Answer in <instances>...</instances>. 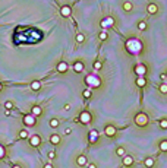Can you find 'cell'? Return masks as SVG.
I'll return each instance as SVG.
<instances>
[{
	"mask_svg": "<svg viewBox=\"0 0 167 168\" xmlns=\"http://www.w3.org/2000/svg\"><path fill=\"white\" fill-rule=\"evenodd\" d=\"M3 89H5V86H3V83L0 82V92H3Z\"/></svg>",
	"mask_w": 167,
	"mask_h": 168,
	"instance_id": "38",
	"label": "cell"
},
{
	"mask_svg": "<svg viewBox=\"0 0 167 168\" xmlns=\"http://www.w3.org/2000/svg\"><path fill=\"white\" fill-rule=\"evenodd\" d=\"M74 70L76 72V73H81V72H84V63H82V61H75V63H74Z\"/></svg>",
	"mask_w": 167,
	"mask_h": 168,
	"instance_id": "14",
	"label": "cell"
},
{
	"mask_svg": "<svg viewBox=\"0 0 167 168\" xmlns=\"http://www.w3.org/2000/svg\"><path fill=\"white\" fill-rule=\"evenodd\" d=\"M49 158H50V159H54V158H56V152L50 151V152H49Z\"/></svg>",
	"mask_w": 167,
	"mask_h": 168,
	"instance_id": "36",
	"label": "cell"
},
{
	"mask_svg": "<svg viewBox=\"0 0 167 168\" xmlns=\"http://www.w3.org/2000/svg\"><path fill=\"white\" fill-rule=\"evenodd\" d=\"M138 28H139L141 31H144V29L147 28V23H145V22H139V23H138Z\"/></svg>",
	"mask_w": 167,
	"mask_h": 168,
	"instance_id": "32",
	"label": "cell"
},
{
	"mask_svg": "<svg viewBox=\"0 0 167 168\" xmlns=\"http://www.w3.org/2000/svg\"><path fill=\"white\" fill-rule=\"evenodd\" d=\"M22 123L25 124L27 127H34V126H37V117L34 115V114H23L22 115Z\"/></svg>",
	"mask_w": 167,
	"mask_h": 168,
	"instance_id": "3",
	"label": "cell"
},
{
	"mask_svg": "<svg viewBox=\"0 0 167 168\" xmlns=\"http://www.w3.org/2000/svg\"><path fill=\"white\" fill-rule=\"evenodd\" d=\"M106 38H107V31L104 29V31L100 34V40H106Z\"/></svg>",
	"mask_w": 167,
	"mask_h": 168,
	"instance_id": "35",
	"label": "cell"
},
{
	"mask_svg": "<svg viewBox=\"0 0 167 168\" xmlns=\"http://www.w3.org/2000/svg\"><path fill=\"white\" fill-rule=\"evenodd\" d=\"M13 107H15V105H13L12 101H6V102H5V110H13Z\"/></svg>",
	"mask_w": 167,
	"mask_h": 168,
	"instance_id": "25",
	"label": "cell"
},
{
	"mask_svg": "<svg viewBox=\"0 0 167 168\" xmlns=\"http://www.w3.org/2000/svg\"><path fill=\"white\" fill-rule=\"evenodd\" d=\"M28 143H30V146L31 148H38L41 145V136L34 133V135H30L28 136Z\"/></svg>",
	"mask_w": 167,
	"mask_h": 168,
	"instance_id": "4",
	"label": "cell"
},
{
	"mask_svg": "<svg viewBox=\"0 0 167 168\" xmlns=\"http://www.w3.org/2000/svg\"><path fill=\"white\" fill-rule=\"evenodd\" d=\"M116 154H117L119 156H125V155H126V152H125V149H123V148H117Z\"/></svg>",
	"mask_w": 167,
	"mask_h": 168,
	"instance_id": "29",
	"label": "cell"
},
{
	"mask_svg": "<svg viewBox=\"0 0 167 168\" xmlns=\"http://www.w3.org/2000/svg\"><path fill=\"white\" fill-rule=\"evenodd\" d=\"M157 10H158V8H157V5H154V3H151V5H148V13H157Z\"/></svg>",
	"mask_w": 167,
	"mask_h": 168,
	"instance_id": "22",
	"label": "cell"
},
{
	"mask_svg": "<svg viewBox=\"0 0 167 168\" xmlns=\"http://www.w3.org/2000/svg\"><path fill=\"white\" fill-rule=\"evenodd\" d=\"M114 25V19L111 18V16H106L103 20H101V27L104 28V29H107V28H111Z\"/></svg>",
	"mask_w": 167,
	"mask_h": 168,
	"instance_id": "8",
	"label": "cell"
},
{
	"mask_svg": "<svg viewBox=\"0 0 167 168\" xmlns=\"http://www.w3.org/2000/svg\"><path fill=\"white\" fill-rule=\"evenodd\" d=\"M160 92H161V94H167V83L160 85Z\"/></svg>",
	"mask_w": 167,
	"mask_h": 168,
	"instance_id": "31",
	"label": "cell"
},
{
	"mask_svg": "<svg viewBox=\"0 0 167 168\" xmlns=\"http://www.w3.org/2000/svg\"><path fill=\"white\" fill-rule=\"evenodd\" d=\"M82 95H84V98H91V88L85 89V91L82 92Z\"/></svg>",
	"mask_w": 167,
	"mask_h": 168,
	"instance_id": "27",
	"label": "cell"
},
{
	"mask_svg": "<svg viewBox=\"0 0 167 168\" xmlns=\"http://www.w3.org/2000/svg\"><path fill=\"white\" fill-rule=\"evenodd\" d=\"M135 123L138 126H147L148 124V115L145 113H138L135 115Z\"/></svg>",
	"mask_w": 167,
	"mask_h": 168,
	"instance_id": "5",
	"label": "cell"
},
{
	"mask_svg": "<svg viewBox=\"0 0 167 168\" xmlns=\"http://www.w3.org/2000/svg\"><path fill=\"white\" fill-rule=\"evenodd\" d=\"M101 67H103L101 61H95V63H94V69H95V70H100Z\"/></svg>",
	"mask_w": 167,
	"mask_h": 168,
	"instance_id": "33",
	"label": "cell"
},
{
	"mask_svg": "<svg viewBox=\"0 0 167 168\" xmlns=\"http://www.w3.org/2000/svg\"><path fill=\"white\" fill-rule=\"evenodd\" d=\"M76 164H78L79 167H84V165H87V156H84V155L78 156V159H76Z\"/></svg>",
	"mask_w": 167,
	"mask_h": 168,
	"instance_id": "20",
	"label": "cell"
},
{
	"mask_svg": "<svg viewBox=\"0 0 167 168\" xmlns=\"http://www.w3.org/2000/svg\"><path fill=\"white\" fill-rule=\"evenodd\" d=\"M84 41H85V37H84V34H78V35H76V42H78V44H82Z\"/></svg>",
	"mask_w": 167,
	"mask_h": 168,
	"instance_id": "24",
	"label": "cell"
},
{
	"mask_svg": "<svg viewBox=\"0 0 167 168\" xmlns=\"http://www.w3.org/2000/svg\"><path fill=\"white\" fill-rule=\"evenodd\" d=\"M30 86H31V89H32L34 92H38V91L41 89V83H40L38 81H32Z\"/></svg>",
	"mask_w": 167,
	"mask_h": 168,
	"instance_id": "16",
	"label": "cell"
},
{
	"mask_svg": "<svg viewBox=\"0 0 167 168\" xmlns=\"http://www.w3.org/2000/svg\"><path fill=\"white\" fill-rule=\"evenodd\" d=\"M59 124H60V122H59L57 118H52V120H50V127L56 129V127H59Z\"/></svg>",
	"mask_w": 167,
	"mask_h": 168,
	"instance_id": "23",
	"label": "cell"
},
{
	"mask_svg": "<svg viewBox=\"0 0 167 168\" xmlns=\"http://www.w3.org/2000/svg\"><path fill=\"white\" fill-rule=\"evenodd\" d=\"M91 120H92V115H91L89 111H82V113L79 114V117H78V122H81L82 124L91 123Z\"/></svg>",
	"mask_w": 167,
	"mask_h": 168,
	"instance_id": "6",
	"label": "cell"
},
{
	"mask_svg": "<svg viewBox=\"0 0 167 168\" xmlns=\"http://www.w3.org/2000/svg\"><path fill=\"white\" fill-rule=\"evenodd\" d=\"M50 143H52V145H59V143H60V140H62V137L57 135V133H53L52 136H50Z\"/></svg>",
	"mask_w": 167,
	"mask_h": 168,
	"instance_id": "13",
	"label": "cell"
},
{
	"mask_svg": "<svg viewBox=\"0 0 167 168\" xmlns=\"http://www.w3.org/2000/svg\"><path fill=\"white\" fill-rule=\"evenodd\" d=\"M126 50L131 53V54H133V56H138L141 51H142V42H141V40H138V38H129V40H126Z\"/></svg>",
	"mask_w": 167,
	"mask_h": 168,
	"instance_id": "1",
	"label": "cell"
},
{
	"mask_svg": "<svg viewBox=\"0 0 167 168\" xmlns=\"http://www.w3.org/2000/svg\"><path fill=\"white\" fill-rule=\"evenodd\" d=\"M28 136H30V133H28L27 130H23V129L19 130V133H18V137L22 139V140H23V139H28Z\"/></svg>",
	"mask_w": 167,
	"mask_h": 168,
	"instance_id": "21",
	"label": "cell"
},
{
	"mask_svg": "<svg viewBox=\"0 0 167 168\" xmlns=\"http://www.w3.org/2000/svg\"><path fill=\"white\" fill-rule=\"evenodd\" d=\"M10 113H12V110H5V115H6V117H9Z\"/></svg>",
	"mask_w": 167,
	"mask_h": 168,
	"instance_id": "37",
	"label": "cell"
},
{
	"mask_svg": "<svg viewBox=\"0 0 167 168\" xmlns=\"http://www.w3.org/2000/svg\"><path fill=\"white\" fill-rule=\"evenodd\" d=\"M160 127L161 129H167V120H161V122H160Z\"/></svg>",
	"mask_w": 167,
	"mask_h": 168,
	"instance_id": "34",
	"label": "cell"
},
{
	"mask_svg": "<svg viewBox=\"0 0 167 168\" xmlns=\"http://www.w3.org/2000/svg\"><path fill=\"white\" fill-rule=\"evenodd\" d=\"M123 9H125L126 12H131V10H132V3H129V2L123 3Z\"/></svg>",
	"mask_w": 167,
	"mask_h": 168,
	"instance_id": "28",
	"label": "cell"
},
{
	"mask_svg": "<svg viewBox=\"0 0 167 168\" xmlns=\"http://www.w3.org/2000/svg\"><path fill=\"white\" fill-rule=\"evenodd\" d=\"M160 149H161L163 152H167V140H163V142L160 143Z\"/></svg>",
	"mask_w": 167,
	"mask_h": 168,
	"instance_id": "26",
	"label": "cell"
},
{
	"mask_svg": "<svg viewBox=\"0 0 167 168\" xmlns=\"http://www.w3.org/2000/svg\"><path fill=\"white\" fill-rule=\"evenodd\" d=\"M31 114H34V115L38 118V117L43 115V108H41L40 105H32V107H31Z\"/></svg>",
	"mask_w": 167,
	"mask_h": 168,
	"instance_id": "11",
	"label": "cell"
},
{
	"mask_svg": "<svg viewBox=\"0 0 167 168\" xmlns=\"http://www.w3.org/2000/svg\"><path fill=\"white\" fill-rule=\"evenodd\" d=\"M133 70H135V73L138 76H145V73H147V67H145V64H142V63H138Z\"/></svg>",
	"mask_w": 167,
	"mask_h": 168,
	"instance_id": "7",
	"label": "cell"
},
{
	"mask_svg": "<svg viewBox=\"0 0 167 168\" xmlns=\"http://www.w3.org/2000/svg\"><path fill=\"white\" fill-rule=\"evenodd\" d=\"M70 132H72L70 129H66V130H65V135H70Z\"/></svg>",
	"mask_w": 167,
	"mask_h": 168,
	"instance_id": "39",
	"label": "cell"
},
{
	"mask_svg": "<svg viewBox=\"0 0 167 168\" xmlns=\"http://www.w3.org/2000/svg\"><path fill=\"white\" fill-rule=\"evenodd\" d=\"M145 83H147V81H145V76H138V79H136V85H138L139 88L145 86Z\"/></svg>",
	"mask_w": 167,
	"mask_h": 168,
	"instance_id": "19",
	"label": "cell"
},
{
	"mask_svg": "<svg viewBox=\"0 0 167 168\" xmlns=\"http://www.w3.org/2000/svg\"><path fill=\"white\" fill-rule=\"evenodd\" d=\"M6 154H8L6 146L3 145V143H0V161H3V159L6 158Z\"/></svg>",
	"mask_w": 167,
	"mask_h": 168,
	"instance_id": "17",
	"label": "cell"
},
{
	"mask_svg": "<svg viewBox=\"0 0 167 168\" xmlns=\"http://www.w3.org/2000/svg\"><path fill=\"white\" fill-rule=\"evenodd\" d=\"M84 82H85V85H87L88 88H91V89L101 86V79H100L97 75H87L85 79H84Z\"/></svg>",
	"mask_w": 167,
	"mask_h": 168,
	"instance_id": "2",
	"label": "cell"
},
{
	"mask_svg": "<svg viewBox=\"0 0 167 168\" xmlns=\"http://www.w3.org/2000/svg\"><path fill=\"white\" fill-rule=\"evenodd\" d=\"M104 133H106L109 137L114 136V135H116V129H114V126H107V127H106V130H104Z\"/></svg>",
	"mask_w": 167,
	"mask_h": 168,
	"instance_id": "15",
	"label": "cell"
},
{
	"mask_svg": "<svg viewBox=\"0 0 167 168\" xmlns=\"http://www.w3.org/2000/svg\"><path fill=\"white\" fill-rule=\"evenodd\" d=\"M67 69H69V64L66 61H59L57 66H56V70L59 72V73H66Z\"/></svg>",
	"mask_w": 167,
	"mask_h": 168,
	"instance_id": "9",
	"label": "cell"
},
{
	"mask_svg": "<svg viewBox=\"0 0 167 168\" xmlns=\"http://www.w3.org/2000/svg\"><path fill=\"white\" fill-rule=\"evenodd\" d=\"M132 164H133V158L125 155V156H123V165H125V167H129V165H132Z\"/></svg>",
	"mask_w": 167,
	"mask_h": 168,
	"instance_id": "18",
	"label": "cell"
},
{
	"mask_svg": "<svg viewBox=\"0 0 167 168\" xmlns=\"http://www.w3.org/2000/svg\"><path fill=\"white\" fill-rule=\"evenodd\" d=\"M60 15H62L63 18H69L70 15H72V9H70V6L63 5V6L60 8Z\"/></svg>",
	"mask_w": 167,
	"mask_h": 168,
	"instance_id": "10",
	"label": "cell"
},
{
	"mask_svg": "<svg viewBox=\"0 0 167 168\" xmlns=\"http://www.w3.org/2000/svg\"><path fill=\"white\" fill-rule=\"evenodd\" d=\"M88 140H89V143H95L98 140V132L97 130H91L89 136H88Z\"/></svg>",
	"mask_w": 167,
	"mask_h": 168,
	"instance_id": "12",
	"label": "cell"
},
{
	"mask_svg": "<svg viewBox=\"0 0 167 168\" xmlns=\"http://www.w3.org/2000/svg\"><path fill=\"white\" fill-rule=\"evenodd\" d=\"M144 164H145L147 167H153V165H154V159H153V158H147Z\"/></svg>",
	"mask_w": 167,
	"mask_h": 168,
	"instance_id": "30",
	"label": "cell"
}]
</instances>
